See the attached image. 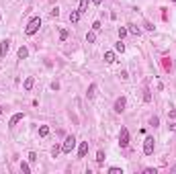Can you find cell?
Masks as SVG:
<instances>
[{
    "label": "cell",
    "mask_w": 176,
    "mask_h": 174,
    "mask_svg": "<svg viewBox=\"0 0 176 174\" xmlns=\"http://www.w3.org/2000/svg\"><path fill=\"white\" fill-rule=\"evenodd\" d=\"M39 27H41V19H39V16H35V19H31V21H29V25L25 27V33H27V35H35L37 31H39Z\"/></svg>",
    "instance_id": "6da1fadb"
},
{
    "label": "cell",
    "mask_w": 176,
    "mask_h": 174,
    "mask_svg": "<svg viewBox=\"0 0 176 174\" xmlns=\"http://www.w3.org/2000/svg\"><path fill=\"white\" fill-rule=\"evenodd\" d=\"M74 146H76V137H74V135H68L66 141H64V146H61V152H64V154H70V152L74 150Z\"/></svg>",
    "instance_id": "7a4b0ae2"
},
{
    "label": "cell",
    "mask_w": 176,
    "mask_h": 174,
    "mask_svg": "<svg viewBox=\"0 0 176 174\" xmlns=\"http://www.w3.org/2000/svg\"><path fill=\"white\" fill-rule=\"evenodd\" d=\"M119 143H121V148H127V146H129V131H127V127H121Z\"/></svg>",
    "instance_id": "3957f363"
},
{
    "label": "cell",
    "mask_w": 176,
    "mask_h": 174,
    "mask_svg": "<svg viewBox=\"0 0 176 174\" xmlns=\"http://www.w3.org/2000/svg\"><path fill=\"white\" fill-rule=\"evenodd\" d=\"M143 154L145 156H152L154 154V137H145V141H143Z\"/></svg>",
    "instance_id": "277c9868"
},
{
    "label": "cell",
    "mask_w": 176,
    "mask_h": 174,
    "mask_svg": "<svg viewBox=\"0 0 176 174\" xmlns=\"http://www.w3.org/2000/svg\"><path fill=\"white\" fill-rule=\"evenodd\" d=\"M125 104H127L125 96H119L117 100H115V111H117V113H123V111H125Z\"/></svg>",
    "instance_id": "5b68a950"
},
{
    "label": "cell",
    "mask_w": 176,
    "mask_h": 174,
    "mask_svg": "<svg viewBox=\"0 0 176 174\" xmlns=\"http://www.w3.org/2000/svg\"><path fill=\"white\" fill-rule=\"evenodd\" d=\"M8 49H10V41H8V39H4V41L0 43V58H6Z\"/></svg>",
    "instance_id": "8992f818"
},
{
    "label": "cell",
    "mask_w": 176,
    "mask_h": 174,
    "mask_svg": "<svg viewBox=\"0 0 176 174\" xmlns=\"http://www.w3.org/2000/svg\"><path fill=\"white\" fill-rule=\"evenodd\" d=\"M23 113H14V115L10 117V121H8V127H14V125H16V123H19V121H21V119H23Z\"/></svg>",
    "instance_id": "52a82bcc"
},
{
    "label": "cell",
    "mask_w": 176,
    "mask_h": 174,
    "mask_svg": "<svg viewBox=\"0 0 176 174\" xmlns=\"http://www.w3.org/2000/svg\"><path fill=\"white\" fill-rule=\"evenodd\" d=\"M86 154H88V141H82L80 148H78V158H84Z\"/></svg>",
    "instance_id": "ba28073f"
},
{
    "label": "cell",
    "mask_w": 176,
    "mask_h": 174,
    "mask_svg": "<svg viewBox=\"0 0 176 174\" xmlns=\"http://www.w3.org/2000/svg\"><path fill=\"white\" fill-rule=\"evenodd\" d=\"M80 21V10H72L70 12V23H78Z\"/></svg>",
    "instance_id": "9c48e42d"
},
{
    "label": "cell",
    "mask_w": 176,
    "mask_h": 174,
    "mask_svg": "<svg viewBox=\"0 0 176 174\" xmlns=\"http://www.w3.org/2000/svg\"><path fill=\"white\" fill-rule=\"evenodd\" d=\"M86 41H88V43H94V41H96V31H88V33H86Z\"/></svg>",
    "instance_id": "30bf717a"
},
{
    "label": "cell",
    "mask_w": 176,
    "mask_h": 174,
    "mask_svg": "<svg viewBox=\"0 0 176 174\" xmlns=\"http://www.w3.org/2000/svg\"><path fill=\"white\" fill-rule=\"evenodd\" d=\"M27 56H29V49H27L25 45H21V47H19V58H21V59H25Z\"/></svg>",
    "instance_id": "8fae6325"
},
{
    "label": "cell",
    "mask_w": 176,
    "mask_h": 174,
    "mask_svg": "<svg viewBox=\"0 0 176 174\" xmlns=\"http://www.w3.org/2000/svg\"><path fill=\"white\" fill-rule=\"evenodd\" d=\"M33 84H35V80H33V78H31V76H29V78H27V80H25V90H31V88H33Z\"/></svg>",
    "instance_id": "7c38bea8"
},
{
    "label": "cell",
    "mask_w": 176,
    "mask_h": 174,
    "mask_svg": "<svg viewBox=\"0 0 176 174\" xmlns=\"http://www.w3.org/2000/svg\"><path fill=\"white\" fill-rule=\"evenodd\" d=\"M105 62L106 64H113V62H115V53H113V51H106L105 53Z\"/></svg>",
    "instance_id": "4fadbf2b"
},
{
    "label": "cell",
    "mask_w": 176,
    "mask_h": 174,
    "mask_svg": "<svg viewBox=\"0 0 176 174\" xmlns=\"http://www.w3.org/2000/svg\"><path fill=\"white\" fill-rule=\"evenodd\" d=\"M78 10H80V14L88 10V0H80V6H78Z\"/></svg>",
    "instance_id": "5bb4252c"
},
{
    "label": "cell",
    "mask_w": 176,
    "mask_h": 174,
    "mask_svg": "<svg viewBox=\"0 0 176 174\" xmlns=\"http://www.w3.org/2000/svg\"><path fill=\"white\" fill-rule=\"evenodd\" d=\"M39 135H41V137H47V135H49V127H47V125H41V127H39Z\"/></svg>",
    "instance_id": "9a60e30c"
},
{
    "label": "cell",
    "mask_w": 176,
    "mask_h": 174,
    "mask_svg": "<svg viewBox=\"0 0 176 174\" xmlns=\"http://www.w3.org/2000/svg\"><path fill=\"white\" fill-rule=\"evenodd\" d=\"M86 94H88V98H92L94 94H96V84H90V86H88V92H86Z\"/></svg>",
    "instance_id": "2e32d148"
},
{
    "label": "cell",
    "mask_w": 176,
    "mask_h": 174,
    "mask_svg": "<svg viewBox=\"0 0 176 174\" xmlns=\"http://www.w3.org/2000/svg\"><path fill=\"white\" fill-rule=\"evenodd\" d=\"M115 49H117V51H121V53H123V51H125V43H123V41L119 39L117 43H115Z\"/></svg>",
    "instance_id": "e0dca14e"
},
{
    "label": "cell",
    "mask_w": 176,
    "mask_h": 174,
    "mask_svg": "<svg viewBox=\"0 0 176 174\" xmlns=\"http://www.w3.org/2000/svg\"><path fill=\"white\" fill-rule=\"evenodd\" d=\"M59 152H61V148H59V146H53V148H51V156H53V158H58Z\"/></svg>",
    "instance_id": "ac0fdd59"
},
{
    "label": "cell",
    "mask_w": 176,
    "mask_h": 174,
    "mask_svg": "<svg viewBox=\"0 0 176 174\" xmlns=\"http://www.w3.org/2000/svg\"><path fill=\"white\" fill-rule=\"evenodd\" d=\"M96 162H98V164H103V162H105V152H103V150L96 154Z\"/></svg>",
    "instance_id": "d6986e66"
},
{
    "label": "cell",
    "mask_w": 176,
    "mask_h": 174,
    "mask_svg": "<svg viewBox=\"0 0 176 174\" xmlns=\"http://www.w3.org/2000/svg\"><path fill=\"white\" fill-rule=\"evenodd\" d=\"M129 33H131V35H139L141 31H139V27H135V25H131V27H129Z\"/></svg>",
    "instance_id": "ffe728a7"
},
{
    "label": "cell",
    "mask_w": 176,
    "mask_h": 174,
    "mask_svg": "<svg viewBox=\"0 0 176 174\" xmlns=\"http://www.w3.org/2000/svg\"><path fill=\"white\" fill-rule=\"evenodd\" d=\"M21 170H23L25 174H29V172H31V168H29V164H27V162H21Z\"/></svg>",
    "instance_id": "44dd1931"
},
{
    "label": "cell",
    "mask_w": 176,
    "mask_h": 174,
    "mask_svg": "<svg viewBox=\"0 0 176 174\" xmlns=\"http://www.w3.org/2000/svg\"><path fill=\"white\" fill-rule=\"evenodd\" d=\"M143 100H145V103H150V100H152V94H150V90H148V88L143 90Z\"/></svg>",
    "instance_id": "7402d4cb"
},
{
    "label": "cell",
    "mask_w": 176,
    "mask_h": 174,
    "mask_svg": "<svg viewBox=\"0 0 176 174\" xmlns=\"http://www.w3.org/2000/svg\"><path fill=\"white\" fill-rule=\"evenodd\" d=\"M150 125H152V127H158V125H160V119H158V117H152V119H150Z\"/></svg>",
    "instance_id": "603a6c76"
},
{
    "label": "cell",
    "mask_w": 176,
    "mask_h": 174,
    "mask_svg": "<svg viewBox=\"0 0 176 174\" xmlns=\"http://www.w3.org/2000/svg\"><path fill=\"white\" fill-rule=\"evenodd\" d=\"M109 174H123L121 168H109Z\"/></svg>",
    "instance_id": "cb8c5ba5"
},
{
    "label": "cell",
    "mask_w": 176,
    "mask_h": 174,
    "mask_svg": "<svg viewBox=\"0 0 176 174\" xmlns=\"http://www.w3.org/2000/svg\"><path fill=\"white\" fill-rule=\"evenodd\" d=\"M59 39H61V41H64V39H68V31H66V29H61V31H59Z\"/></svg>",
    "instance_id": "d4e9b609"
},
{
    "label": "cell",
    "mask_w": 176,
    "mask_h": 174,
    "mask_svg": "<svg viewBox=\"0 0 176 174\" xmlns=\"http://www.w3.org/2000/svg\"><path fill=\"white\" fill-rule=\"evenodd\" d=\"M125 35H127V29H123V27H121V29H119V39H123Z\"/></svg>",
    "instance_id": "484cf974"
},
{
    "label": "cell",
    "mask_w": 176,
    "mask_h": 174,
    "mask_svg": "<svg viewBox=\"0 0 176 174\" xmlns=\"http://www.w3.org/2000/svg\"><path fill=\"white\" fill-rule=\"evenodd\" d=\"M37 160V154L35 152H31V154H29V162H35Z\"/></svg>",
    "instance_id": "4316f807"
},
{
    "label": "cell",
    "mask_w": 176,
    "mask_h": 174,
    "mask_svg": "<svg viewBox=\"0 0 176 174\" xmlns=\"http://www.w3.org/2000/svg\"><path fill=\"white\" fill-rule=\"evenodd\" d=\"M92 29H94V31H100V23H98V21H94V23H92Z\"/></svg>",
    "instance_id": "83f0119b"
},
{
    "label": "cell",
    "mask_w": 176,
    "mask_h": 174,
    "mask_svg": "<svg viewBox=\"0 0 176 174\" xmlns=\"http://www.w3.org/2000/svg\"><path fill=\"white\" fill-rule=\"evenodd\" d=\"M119 76H121V80H127V78H129V74H127V72H125V70H123V72H121V74H119Z\"/></svg>",
    "instance_id": "f1b7e54d"
},
{
    "label": "cell",
    "mask_w": 176,
    "mask_h": 174,
    "mask_svg": "<svg viewBox=\"0 0 176 174\" xmlns=\"http://www.w3.org/2000/svg\"><path fill=\"white\" fill-rule=\"evenodd\" d=\"M51 16H59V8H58V6H55V8L51 10Z\"/></svg>",
    "instance_id": "f546056e"
},
{
    "label": "cell",
    "mask_w": 176,
    "mask_h": 174,
    "mask_svg": "<svg viewBox=\"0 0 176 174\" xmlns=\"http://www.w3.org/2000/svg\"><path fill=\"white\" fill-rule=\"evenodd\" d=\"M168 117H170V119H176V111H174V109H172V111H168Z\"/></svg>",
    "instance_id": "4dcf8cb0"
},
{
    "label": "cell",
    "mask_w": 176,
    "mask_h": 174,
    "mask_svg": "<svg viewBox=\"0 0 176 174\" xmlns=\"http://www.w3.org/2000/svg\"><path fill=\"white\" fill-rule=\"evenodd\" d=\"M145 174H156V168H145Z\"/></svg>",
    "instance_id": "1f68e13d"
},
{
    "label": "cell",
    "mask_w": 176,
    "mask_h": 174,
    "mask_svg": "<svg viewBox=\"0 0 176 174\" xmlns=\"http://www.w3.org/2000/svg\"><path fill=\"white\" fill-rule=\"evenodd\" d=\"M170 129H172V131L176 133V123H170Z\"/></svg>",
    "instance_id": "d6a6232c"
},
{
    "label": "cell",
    "mask_w": 176,
    "mask_h": 174,
    "mask_svg": "<svg viewBox=\"0 0 176 174\" xmlns=\"http://www.w3.org/2000/svg\"><path fill=\"white\" fill-rule=\"evenodd\" d=\"M92 2H94V4H100V2H103V0H92Z\"/></svg>",
    "instance_id": "836d02e7"
},
{
    "label": "cell",
    "mask_w": 176,
    "mask_h": 174,
    "mask_svg": "<svg viewBox=\"0 0 176 174\" xmlns=\"http://www.w3.org/2000/svg\"><path fill=\"white\" fill-rule=\"evenodd\" d=\"M2 111H4V109H2V106H0V115H2Z\"/></svg>",
    "instance_id": "e575fe53"
},
{
    "label": "cell",
    "mask_w": 176,
    "mask_h": 174,
    "mask_svg": "<svg viewBox=\"0 0 176 174\" xmlns=\"http://www.w3.org/2000/svg\"><path fill=\"white\" fill-rule=\"evenodd\" d=\"M172 170H174V172H176V166H174V168H172Z\"/></svg>",
    "instance_id": "d590c367"
},
{
    "label": "cell",
    "mask_w": 176,
    "mask_h": 174,
    "mask_svg": "<svg viewBox=\"0 0 176 174\" xmlns=\"http://www.w3.org/2000/svg\"><path fill=\"white\" fill-rule=\"evenodd\" d=\"M0 19H2V16H0Z\"/></svg>",
    "instance_id": "8d00e7d4"
},
{
    "label": "cell",
    "mask_w": 176,
    "mask_h": 174,
    "mask_svg": "<svg viewBox=\"0 0 176 174\" xmlns=\"http://www.w3.org/2000/svg\"><path fill=\"white\" fill-rule=\"evenodd\" d=\"M174 2H176V0H174Z\"/></svg>",
    "instance_id": "74e56055"
}]
</instances>
